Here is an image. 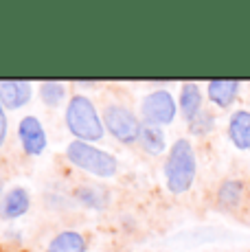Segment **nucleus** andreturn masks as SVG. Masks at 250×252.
<instances>
[{
    "label": "nucleus",
    "instance_id": "nucleus-13",
    "mask_svg": "<svg viewBox=\"0 0 250 252\" xmlns=\"http://www.w3.org/2000/svg\"><path fill=\"white\" fill-rule=\"evenodd\" d=\"M46 252H88V239L79 230H60L46 244Z\"/></svg>",
    "mask_w": 250,
    "mask_h": 252
},
{
    "label": "nucleus",
    "instance_id": "nucleus-18",
    "mask_svg": "<svg viewBox=\"0 0 250 252\" xmlns=\"http://www.w3.org/2000/svg\"><path fill=\"white\" fill-rule=\"evenodd\" d=\"M7 136H9L7 110H4V105L0 103V149H2V147H4V143H7Z\"/></svg>",
    "mask_w": 250,
    "mask_h": 252
},
{
    "label": "nucleus",
    "instance_id": "nucleus-3",
    "mask_svg": "<svg viewBox=\"0 0 250 252\" xmlns=\"http://www.w3.org/2000/svg\"><path fill=\"white\" fill-rule=\"evenodd\" d=\"M64 156L73 167L79 171L90 173L101 180H110L119 173V160L114 154L105 152L93 143H84V140H70L64 149Z\"/></svg>",
    "mask_w": 250,
    "mask_h": 252
},
{
    "label": "nucleus",
    "instance_id": "nucleus-11",
    "mask_svg": "<svg viewBox=\"0 0 250 252\" xmlns=\"http://www.w3.org/2000/svg\"><path fill=\"white\" fill-rule=\"evenodd\" d=\"M178 110H180L182 119L187 123L195 119L198 114L204 112V92L195 81H185L180 86V94H178Z\"/></svg>",
    "mask_w": 250,
    "mask_h": 252
},
{
    "label": "nucleus",
    "instance_id": "nucleus-19",
    "mask_svg": "<svg viewBox=\"0 0 250 252\" xmlns=\"http://www.w3.org/2000/svg\"><path fill=\"white\" fill-rule=\"evenodd\" d=\"M7 193V189H4V178L0 176V200H2V195Z\"/></svg>",
    "mask_w": 250,
    "mask_h": 252
},
{
    "label": "nucleus",
    "instance_id": "nucleus-7",
    "mask_svg": "<svg viewBox=\"0 0 250 252\" xmlns=\"http://www.w3.org/2000/svg\"><path fill=\"white\" fill-rule=\"evenodd\" d=\"M244 200H246V182L242 178H224L215 189V202L222 211H239L244 206Z\"/></svg>",
    "mask_w": 250,
    "mask_h": 252
},
{
    "label": "nucleus",
    "instance_id": "nucleus-15",
    "mask_svg": "<svg viewBox=\"0 0 250 252\" xmlns=\"http://www.w3.org/2000/svg\"><path fill=\"white\" fill-rule=\"evenodd\" d=\"M136 145L147 154V156H160L162 152H169V149H167L165 129L158 127V125H152V123H143Z\"/></svg>",
    "mask_w": 250,
    "mask_h": 252
},
{
    "label": "nucleus",
    "instance_id": "nucleus-5",
    "mask_svg": "<svg viewBox=\"0 0 250 252\" xmlns=\"http://www.w3.org/2000/svg\"><path fill=\"white\" fill-rule=\"evenodd\" d=\"M178 112H180L178 110V101L165 88L150 90L141 99V105H138V116H141L143 123H152V125H158V127L171 125L176 121Z\"/></svg>",
    "mask_w": 250,
    "mask_h": 252
},
{
    "label": "nucleus",
    "instance_id": "nucleus-9",
    "mask_svg": "<svg viewBox=\"0 0 250 252\" xmlns=\"http://www.w3.org/2000/svg\"><path fill=\"white\" fill-rule=\"evenodd\" d=\"M29 208H31V193L25 187H11L0 200V220H20L29 213Z\"/></svg>",
    "mask_w": 250,
    "mask_h": 252
},
{
    "label": "nucleus",
    "instance_id": "nucleus-17",
    "mask_svg": "<svg viewBox=\"0 0 250 252\" xmlns=\"http://www.w3.org/2000/svg\"><path fill=\"white\" fill-rule=\"evenodd\" d=\"M187 129H189L191 136H198V138L209 136L215 129V114L211 112V110H204V112L195 116L191 123H187Z\"/></svg>",
    "mask_w": 250,
    "mask_h": 252
},
{
    "label": "nucleus",
    "instance_id": "nucleus-10",
    "mask_svg": "<svg viewBox=\"0 0 250 252\" xmlns=\"http://www.w3.org/2000/svg\"><path fill=\"white\" fill-rule=\"evenodd\" d=\"M242 84L235 79H211L206 84V99L219 110L233 108V103L237 101Z\"/></svg>",
    "mask_w": 250,
    "mask_h": 252
},
{
    "label": "nucleus",
    "instance_id": "nucleus-2",
    "mask_svg": "<svg viewBox=\"0 0 250 252\" xmlns=\"http://www.w3.org/2000/svg\"><path fill=\"white\" fill-rule=\"evenodd\" d=\"M64 125L70 132L73 140L84 143H99L105 136L103 116L99 114V108L90 96L75 92L68 96L64 108Z\"/></svg>",
    "mask_w": 250,
    "mask_h": 252
},
{
    "label": "nucleus",
    "instance_id": "nucleus-12",
    "mask_svg": "<svg viewBox=\"0 0 250 252\" xmlns=\"http://www.w3.org/2000/svg\"><path fill=\"white\" fill-rule=\"evenodd\" d=\"M226 134L228 140L233 143L235 149L239 152H250V110L239 108L228 116V125H226Z\"/></svg>",
    "mask_w": 250,
    "mask_h": 252
},
{
    "label": "nucleus",
    "instance_id": "nucleus-1",
    "mask_svg": "<svg viewBox=\"0 0 250 252\" xmlns=\"http://www.w3.org/2000/svg\"><path fill=\"white\" fill-rule=\"evenodd\" d=\"M165 187L171 195H185L193 189L198 178V154L189 138H176L162 164Z\"/></svg>",
    "mask_w": 250,
    "mask_h": 252
},
{
    "label": "nucleus",
    "instance_id": "nucleus-6",
    "mask_svg": "<svg viewBox=\"0 0 250 252\" xmlns=\"http://www.w3.org/2000/svg\"><path fill=\"white\" fill-rule=\"evenodd\" d=\"M18 140L27 156H42L49 147V134H46L42 121L35 114H27L18 123Z\"/></svg>",
    "mask_w": 250,
    "mask_h": 252
},
{
    "label": "nucleus",
    "instance_id": "nucleus-16",
    "mask_svg": "<svg viewBox=\"0 0 250 252\" xmlns=\"http://www.w3.org/2000/svg\"><path fill=\"white\" fill-rule=\"evenodd\" d=\"M66 90H68V86L62 81H42L40 99L46 108H62V103L66 101Z\"/></svg>",
    "mask_w": 250,
    "mask_h": 252
},
{
    "label": "nucleus",
    "instance_id": "nucleus-8",
    "mask_svg": "<svg viewBox=\"0 0 250 252\" xmlns=\"http://www.w3.org/2000/svg\"><path fill=\"white\" fill-rule=\"evenodd\" d=\"M33 84L31 81H0V103L4 105V110H22L31 103L33 99Z\"/></svg>",
    "mask_w": 250,
    "mask_h": 252
},
{
    "label": "nucleus",
    "instance_id": "nucleus-4",
    "mask_svg": "<svg viewBox=\"0 0 250 252\" xmlns=\"http://www.w3.org/2000/svg\"><path fill=\"white\" fill-rule=\"evenodd\" d=\"M101 116H103L105 132L114 140H119V143H123V145L138 143V134H141L143 121L132 108H127V105H123V103H108L103 108V114Z\"/></svg>",
    "mask_w": 250,
    "mask_h": 252
},
{
    "label": "nucleus",
    "instance_id": "nucleus-14",
    "mask_svg": "<svg viewBox=\"0 0 250 252\" xmlns=\"http://www.w3.org/2000/svg\"><path fill=\"white\" fill-rule=\"evenodd\" d=\"M75 200L90 211H105L110 204V191L101 184H79L73 191Z\"/></svg>",
    "mask_w": 250,
    "mask_h": 252
}]
</instances>
